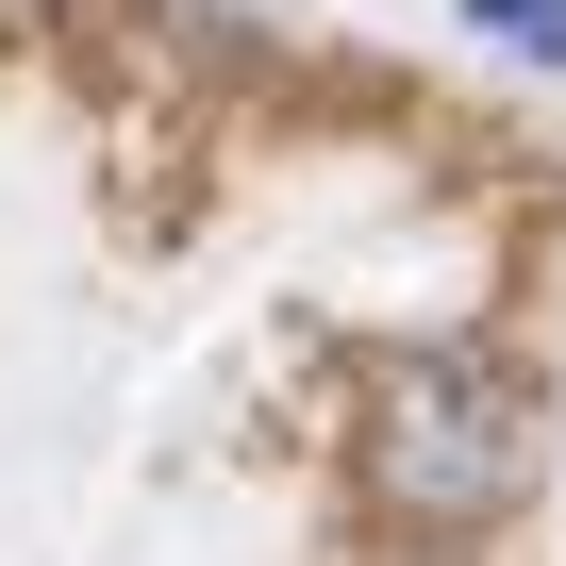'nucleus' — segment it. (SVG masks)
<instances>
[{"label": "nucleus", "instance_id": "f257e3e1", "mask_svg": "<svg viewBox=\"0 0 566 566\" xmlns=\"http://www.w3.org/2000/svg\"><path fill=\"white\" fill-rule=\"evenodd\" d=\"M533 384L500 350H384L367 367V417H350V483L384 533H500L533 500Z\"/></svg>", "mask_w": 566, "mask_h": 566}, {"label": "nucleus", "instance_id": "f03ea898", "mask_svg": "<svg viewBox=\"0 0 566 566\" xmlns=\"http://www.w3.org/2000/svg\"><path fill=\"white\" fill-rule=\"evenodd\" d=\"M467 34H483L500 67H549V84H566V0H467Z\"/></svg>", "mask_w": 566, "mask_h": 566}]
</instances>
